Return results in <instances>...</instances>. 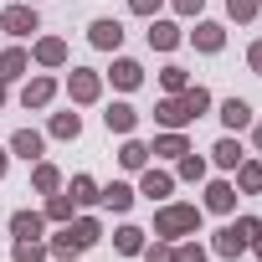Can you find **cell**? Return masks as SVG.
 <instances>
[{
	"label": "cell",
	"instance_id": "5bb4252c",
	"mask_svg": "<svg viewBox=\"0 0 262 262\" xmlns=\"http://www.w3.org/2000/svg\"><path fill=\"white\" fill-rule=\"evenodd\" d=\"M41 226H47L41 211H16V216H11V236H16V242H36Z\"/></svg>",
	"mask_w": 262,
	"mask_h": 262
},
{
	"label": "cell",
	"instance_id": "277c9868",
	"mask_svg": "<svg viewBox=\"0 0 262 262\" xmlns=\"http://www.w3.org/2000/svg\"><path fill=\"white\" fill-rule=\"evenodd\" d=\"M0 31H11V36H31V31H41V21H36V6H6L0 11Z\"/></svg>",
	"mask_w": 262,
	"mask_h": 262
},
{
	"label": "cell",
	"instance_id": "8fae6325",
	"mask_svg": "<svg viewBox=\"0 0 262 262\" xmlns=\"http://www.w3.org/2000/svg\"><path fill=\"white\" fill-rule=\"evenodd\" d=\"M206 211H216V216L236 211V185H231V180H211V185H206Z\"/></svg>",
	"mask_w": 262,
	"mask_h": 262
},
{
	"label": "cell",
	"instance_id": "1f68e13d",
	"mask_svg": "<svg viewBox=\"0 0 262 262\" xmlns=\"http://www.w3.org/2000/svg\"><path fill=\"white\" fill-rule=\"evenodd\" d=\"M52 252H47V242H16V252H11V262H47Z\"/></svg>",
	"mask_w": 262,
	"mask_h": 262
},
{
	"label": "cell",
	"instance_id": "f546056e",
	"mask_svg": "<svg viewBox=\"0 0 262 262\" xmlns=\"http://www.w3.org/2000/svg\"><path fill=\"white\" fill-rule=\"evenodd\" d=\"M160 88H165V93H185V88H190V72H185V67H175V62H170V67H165V72H160Z\"/></svg>",
	"mask_w": 262,
	"mask_h": 262
},
{
	"label": "cell",
	"instance_id": "9a60e30c",
	"mask_svg": "<svg viewBox=\"0 0 262 262\" xmlns=\"http://www.w3.org/2000/svg\"><path fill=\"white\" fill-rule=\"evenodd\" d=\"M26 67H31V52L26 47H6V52H0V77H26Z\"/></svg>",
	"mask_w": 262,
	"mask_h": 262
},
{
	"label": "cell",
	"instance_id": "52a82bcc",
	"mask_svg": "<svg viewBox=\"0 0 262 262\" xmlns=\"http://www.w3.org/2000/svg\"><path fill=\"white\" fill-rule=\"evenodd\" d=\"M103 123H108V134H134V128H139V108L134 103H108Z\"/></svg>",
	"mask_w": 262,
	"mask_h": 262
},
{
	"label": "cell",
	"instance_id": "603a6c76",
	"mask_svg": "<svg viewBox=\"0 0 262 262\" xmlns=\"http://www.w3.org/2000/svg\"><path fill=\"white\" fill-rule=\"evenodd\" d=\"M67 231H72V242L88 252V247H98V236H103V226L93 221V216H77V221H67Z\"/></svg>",
	"mask_w": 262,
	"mask_h": 262
},
{
	"label": "cell",
	"instance_id": "d4e9b609",
	"mask_svg": "<svg viewBox=\"0 0 262 262\" xmlns=\"http://www.w3.org/2000/svg\"><path fill=\"white\" fill-rule=\"evenodd\" d=\"M47 134H52V139H77V134H82V118H77V113H52Z\"/></svg>",
	"mask_w": 262,
	"mask_h": 262
},
{
	"label": "cell",
	"instance_id": "30bf717a",
	"mask_svg": "<svg viewBox=\"0 0 262 262\" xmlns=\"http://www.w3.org/2000/svg\"><path fill=\"white\" fill-rule=\"evenodd\" d=\"M52 98H57V77H47V72L31 77V82L21 88V103H26V108H47Z\"/></svg>",
	"mask_w": 262,
	"mask_h": 262
},
{
	"label": "cell",
	"instance_id": "ac0fdd59",
	"mask_svg": "<svg viewBox=\"0 0 262 262\" xmlns=\"http://www.w3.org/2000/svg\"><path fill=\"white\" fill-rule=\"evenodd\" d=\"M236 190L242 195H262V160H242L236 165Z\"/></svg>",
	"mask_w": 262,
	"mask_h": 262
},
{
	"label": "cell",
	"instance_id": "b9f144b4",
	"mask_svg": "<svg viewBox=\"0 0 262 262\" xmlns=\"http://www.w3.org/2000/svg\"><path fill=\"white\" fill-rule=\"evenodd\" d=\"M252 252H257V257H262V231H257V242H252Z\"/></svg>",
	"mask_w": 262,
	"mask_h": 262
},
{
	"label": "cell",
	"instance_id": "8d00e7d4",
	"mask_svg": "<svg viewBox=\"0 0 262 262\" xmlns=\"http://www.w3.org/2000/svg\"><path fill=\"white\" fill-rule=\"evenodd\" d=\"M160 6H165V0H128V11H134V16H160Z\"/></svg>",
	"mask_w": 262,
	"mask_h": 262
},
{
	"label": "cell",
	"instance_id": "cb8c5ba5",
	"mask_svg": "<svg viewBox=\"0 0 262 262\" xmlns=\"http://www.w3.org/2000/svg\"><path fill=\"white\" fill-rule=\"evenodd\" d=\"M211 160H216L221 170H236V165H242L247 155H242V144H236V139L226 134V139H216V149H211Z\"/></svg>",
	"mask_w": 262,
	"mask_h": 262
},
{
	"label": "cell",
	"instance_id": "2e32d148",
	"mask_svg": "<svg viewBox=\"0 0 262 262\" xmlns=\"http://www.w3.org/2000/svg\"><path fill=\"white\" fill-rule=\"evenodd\" d=\"M98 201H103L108 211H118V216H123L128 206H134V185H123V180H113V185H103V190H98Z\"/></svg>",
	"mask_w": 262,
	"mask_h": 262
},
{
	"label": "cell",
	"instance_id": "9c48e42d",
	"mask_svg": "<svg viewBox=\"0 0 262 262\" xmlns=\"http://www.w3.org/2000/svg\"><path fill=\"white\" fill-rule=\"evenodd\" d=\"M31 62H36V67H62V62H67V41H62V36H41V41L31 47Z\"/></svg>",
	"mask_w": 262,
	"mask_h": 262
},
{
	"label": "cell",
	"instance_id": "d6986e66",
	"mask_svg": "<svg viewBox=\"0 0 262 262\" xmlns=\"http://www.w3.org/2000/svg\"><path fill=\"white\" fill-rule=\"evenodd\" d=\"M185 149H190V139L180 134V128H165V134L155 139V149H149V155H165V160H180Z\"/></svg>",
	"mask_w": 262,
	"mask_h": 262
},
{
	"label": "cell",
	"instance_id": "60d3db41",
	"mask_svg": "<svg viewBox=\"0 0 262 262\" xmlns=\"http://www.w3.org/2000/svg\"><path fill=\"white\" fill-rule=\"evenodd\" d=\"M252 144H257V155H262V123H257V128H252Z\"/></svg>",
	"mask_w": 262,
	"mask_h": 262
},
{
	"label": "cell",
	"instance_id": "f35d334b",
	"mask_svg": "<svg viewBox=\"0 0 262 262\" xmlns=\"http://www.w3.org/2000/svg\"><path fill=\"white\" fill-rule=\"evenodd\" d=\"M247 67L262 77V41H252V47H247Z\"/></svg>",
	"mask_w": 262,
	"mask_h": 262
},
{
	"label": "cell",
	"instance_id": "8992f818",
	"mask_svg": "<svg viewBox=\"0 0 262 262\" xmlns=\"http://www.w3.org/2000/svg\"><path fill=\"white\" fill-rule=\"evenodd\" d=\"M88 41H93L98 52H118V47H123V26L108 21V16H98V21L88 26Z\"/></svg>",
	"mask_w": 262,
	"mask_h": 262
},
{
	"label": "cell",
	"instance_id": "ab89813d",
	"mask_svg": "<svg viewBox=\"0 0 262 262\" xmlns=\"http://www.w3.org/2000/svg\"><path fill=\"white\" fill-rule=\"evenodd\" d=\"M6 170H11V155H6V149H0V180H6Z\"/></svg>",
	"mask_w": 262,
	"mask_h": 262
},
{
	"label": "cell",
	"instance_id": "f1b7e54d",
	"mask_svg": "<svg viewBox=\"0 0 262 262\" xmlns=\"http://www.w3.org/2000/svg\"><path fill=\"white\" fill-rule=\"evenodd\" d=\"M72 206H77L72 195H57V190H52V195H47V221H62V226H67V221H72Z\"/></svg>",
	"mask_w": 262,
	"mask_h": 262
},
{
	"label": "cell",
	"instance_id": "7bdbcfd3",
	"mask_svg": "<svg viewBox=\"0 0 262 262\" xmlns=\"http://www.w3.org/2000/svg\"><path fill=\"white\" fill-rule=\"evenodd\" d=\"M0 103H6V77H0Z\"/></svg>",
	"mask_w": 262,
	"mask_h": 262
},
{
	"label": "cell",
	"instance_id": "3957f363",
	"mask_svg": "<svg viewBox=\"0 0 262 262\" xmlns=\"http://www.w3.org/2000/svg\"><path fill=\"white\" fill-rule=\"evenodd\" d=\"M195 226H201V206H160V211H155V236H160V242L195 236Z\"/></svg>",
	"mask_w": 262,
	"mask_h": 262
},
{
	"label": "cell",
	"instance_id": "6da1fadb",
	"mask_svg": "<svg viewBox=\"0 0 262 262\" xmlns=\"http://www.w3.org/2000/svg\"><path fill=\"white\" fill-rule=\"evenodd\" d=\"M206 108H211V93H206V88H185V93H170L165 103H155V123L185 128V123H195Z\"/></svg>",
	"mask_w": 262,
	"mask_h": 262
},
{
	"label": "cell",
	"instance_id": "4fadbf2b",
	"mask_svg": "<svg viewBox=\"0 0 262 262\" xmlns=\"http://www.w3.org/2000/svg\"><path fill=\"white\" fill-rule=\"evenodd\" d=\"M41 149H47V139L36 134V128H16V134H11V155H21V160H41Z\"/></svg>",
	"mask_w": 262,
	"mask_h": 262
},
{
	"label": "cell",
	"instance_id": "7402d4cb",
	"mask_svg": "<svg viewBox=\"0 0 262 262\" xmlns=\"http://www.w3.org/2000/svg\"><path fill=\"white\" fill-rule=\"evenodd\" d=\"M139 190H144L149 201H165V195L175 190V175H165V170H144V180H139Z\"/></svg>",
	"mask_w": 262,
	"mask_h": 262
},
{
	"label": "cell",
	"instance_id": "e0dca14e",
	"mask_svg": "<svg viewBox=\"0 0 262 262\" xmlns=\"http://www.w3.org/2000/svg\"><path fill=\"white\" fill-rule=\"evenodd\" d=\"M221 123L226 128H252V103L247 98H226L221 103Z\"/></svg>",
	"mask_w": 262,
	"mask_h": 262
},
{
	"label": "cell",
	"instance_id": "484cf974",
	"mask_svg": "<svg viewBox=\"0 0 262 262\" xmlns=\"http://www.w3.org/2000/svg\"><path fill=\"white\" fill-rule=\"evenodd\" d=\"M118 165H123V170H144V165H149V144H139V139H123V149H118Z\"/></svg>",
	"mask_w": 262,
	"mask_h": 262
},
{
	"label": "cell",
	"instance_id": "ffe728a7",
	"mask_svg": "<svg viewBox=\"0 0 262 262\" xmlns=\"http://www.w3.org/2000/svg\"><path fill=\"white\" fill-rule=\"evenodd\" d=\"M149 47H155V52H175V47H180V26H175V21H155V26H149Z\"/></svg>",
	"mask_w": 262,
	"mask_h": 262
},
{
	"label": "cell",
	"instance_id": "ba28073f",
	"mask_svg": "<svg viewBox=\"0 0 262 262\" xmlns=\"http://www.w3.org/2000/svg\"><path fill=\"white\" fill-rule=\"evenodd\" d=\"M190 41H195V52H221V47H226V26H221V21H195Z\"/></svg>",
	"mask_w": 262,
	"mask_h": 262
},
{
	"label": "cell",
	"instance_id": "4316f807",
	"mask_svg": "<svg viewBox=\"0 0 262 262\" xmlns=\"http://www.w3.org/2000/svg\"><path fill=\"white\" fill-rule=\"evenodd\" d=\"M113 247H118L123 257H139V252H144V231H139V226H118V231H113Z\"/></svg>",
	"mask_w": 262,
	"mask_h": 262
},
{
	"label": "cell",
	"instance_id": "ee69618b",
	"mask_svg": "<svg viewBox=\"0 0 262 262\" xmlns=\"http://www.w3.org/2000/svg\"><path fill=\"white\" fill-rule=\"evenodd\" d=\"M26 6H41V0H26Z\"/></svg>",
	"mask_w": 262,
	"mask_h": 262
},
{
	"label": "cell",
	"instance_id": "7c38bea8",
	"mask_svg": "<svg viewBox=\"0 0 262 262\" xmlns=\"http://www.w3.org/2000/svg\"><path fill=\"white\" fill-rule=\"evenodd\" d=\"M108 77H113V88H118V93H134V88H139V82H144V67H139V62H134V57H118V62H113V72H108Z\"/></svg>",
	"mask_w": 262,
	"mask_h": 262
},
{
	"label": "cell",
	"instance_id": "e575fe53",
	"mask_svg": "<svg viewBox=\"0 0 262 262\" xmlns=\"http://www.w3.org/2000/svg\"><path fill=\"white\" fill-rule=\"evenodd\" d=\"M144 262H175V247L170 242H155V247H144Z\"/></svg>",
	"mask_w": 262,
	"mask_h": 262
},
{
	"label": "cell",
	"instance_id": "7a4b0ae2",
	"mask_svg": "<svg viewBox=\"0 0 262 262\" xmlns=\"http://www.w3.org/2000/svg\"><path fill=\"white\" fill-rule=\"evenodd\" d=\"M257 231H262L257 216H236L231 226H221V231L211 236V252H216V257H242V252L257 242Z\"/></svg>",
	"mask_w": 262,
	"mask_h": 262
},
{
	"label": "cell",
	"instance_id": "44dd1931",
	"mask_svg": "<svg viewBox=\"0 0 262 262\" xmlns=\"http://www.w3.org/2000/svg\"><path fill=\"white\" fill-rule=\"evenodd\" d=\"M31 185H36L41 195H52V190H62V170L47 165V160H36V165H31Z\"/></svg>",
	"mask_w": 262,
	"mask_h": 262
},
{
	"label": "cell",
	"instance_id": "4dcf8cb0",
	"mask_svg": "<svg viewBox=\"0 0 262 262\" xmlns=\"http://www.w3.org/2000/svg\"><path fill=\"white\" fill-rule=\"evenodd\" d=\"M175 165H180V180H206V160H201L195 149H185Z\"/></svg>",
	"mask_w": 262,
	"mask_h": 262
},
{
	"label": "cell",
	"instance_id": "d6a6232c",
	"mask_svg": "<svg viewBox=\"0 0 262 262\" xmlns=\"http://www.w3.org/2000/svg\"><path fill=\"white\" fill-rule=\"evenodd\" d=\"M257 11H262V0H226V16H231V21H242V26H247V21H257Z\"/></svg>",
	"mask_w": 262,
	"mask_h": 262
},
{
	"label": "cell",
	"instance_id": "83f0119b",
	"mask_svg": "<svg viewBox=\"0 0 262 262\" xmlns=\"http://www.w3.org/2000/svg\"><path fill=\"white\" fill-rule=\"evenodd\" d=\"M77 206H98V180L93 175H72V190H67Z\"/></svg>",
	"mask_w": 262,
	"mask_h": 262
},
{
	"label": "cell",
	"instance_id": "74e56055",
	"mask_svg": "<svg viewBox=\"0 0 262 262\" xmlns=\"http://www.w3.org/2000/svg\"><path fill=\"white\" fill-rule=\"evenodd\" d=\"M170 6H175L180 16H201V11H206V0H170Z\"/></svg>",
	"mask_w": 262,
	"mask_h": 262
},
{
	"label": "cell",
	"instance_id": "5b68a950",
	"mask_svg": "<svg viewBox=\"0 0 262 262\" xmlns=\"http://www.w3.org/2000/svg\"><path fill=\"white\" fill-rule=\"evenodd\" d=\"M67 93H72V103H98V98H103V77H98L93 67H72Z\"/></svg>",
	"mask_w": 262,
	"mask_h": 262
},
{
	"label": "cell",
	"instance_id": "d590c367",
	"mask_svg": "<svg viewBox=\"0 0 262 262\" xmlns=\"http://www.w3.org/2000/svg\"><path fill=\"white\" fill-rule=\"evenodd\" d=\"M175 262H206V252L195 242H185V247H175Z\"/></svg>",
	"mask_w": 262,
	"mask_h": 262
},
{
	"label": "cell",
	"instance_id": "836d02e7",
	"mask_svg": "<svg viewBox=\"0 0 262 262\" xmlns=\"http://www.w3.org/2000/svg\"><path fill=\"white\" fill-rule=\"evenodd\" d=\"M47 252H52V257H77V252H82V247H77V242H72V231H67V226H62V231H57V236H52V242H47Z\"/></svg>",
	"mask_w": 262,
	"mask_h": 262
}]
</instances>
